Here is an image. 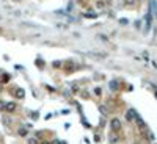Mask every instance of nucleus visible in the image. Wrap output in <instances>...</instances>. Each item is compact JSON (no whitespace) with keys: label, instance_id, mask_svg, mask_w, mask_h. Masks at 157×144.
<instances>
[{"label":"nucleus","instance_id":"423d86ee","mask_svg":"<svg viewBox=\"0 0 157 144\" xmlns=\"http://www.w3.org/2000/svg\"><path fill=\"white\" fill-rule=\"evenodd\" d=\"M19 135H21V136H27V135H28V132H27L25 129H19Z\"/></svg>","mask_w":157,"mask_h":144},{"label":"nucleus","instance_id":"39448f33","mask_svg":"<svg viewBox=\"0 0 157 144\" xmlns=\"http://www.w3.org/2000/svg\"><path fill=\"white\" fill-rule=\"evenodd\" d=\"M151 13H148L146 14V30H149V27H151Z\"/></svg>","mask_w":157,"mask_h":144},{"label":"nucleus","instance_id":"f8f14e48","mask_svg":"<svg viewBox=\"0 0 157 144\" xmlns=\"http://www.w3.org/2000/svg\"><path fill=\"white\" fill-rule=\"evenodd\" d=\"M36 64H38V66H43L44 63H43V61H41V60H36Z\"/></svg>","mask_w":157,"mask_h":144},{"label":"nucleus","instance_id":"4468645a","mask_svg":"<svg viewBox=\"0 0 157 144\" xmlns=\"http://www.w3.org/2000/svg\"><path fill=\"white\" fill-rule=\"evenodd\" d=\"M0 89H2V85H0Z\"/></svg>","mask_w":157,"mask_h":144},{"label":"nucleus","instance_id":"6e6552de","mask_svg":"<svg viewBox=\"0 0 157 144\" xmlns=\"http://www.w3.org/2000/svg\"><path fill=\"white\" fill-rule=\"evenodd\" d=\"M110 88H112V89H118V83H116V81H112V83H110Z\"/></svg>","mask_w":157,"mask_h":144},{"label":"nucleus","instance_id":"9b49d317","mask_svg":"<svg viewBox=\"0 0 157 144\" xmlns=\"http://www.w3.org/2000/svg\"><path fill=\"white\" fill-rule=\"evenodd\" d=\"M104 5H105L104 2H97V6H99V8H104Z\"/></svg>","mask_w":157,"mask_h":144},{"label":"nucleus","instance_id":"7ed1b4c3","mask_svg":"<svg viewBox=\"0 0 157 144\" xmlns=\"http://www.w3.org/2000/svg\"><path fill=\"white\" fill-rule=\"evenodd\" d=\"M5 110H6V111H10V113H13V111L16 110V105L13 104V102H10V104H6V105H5Z\"/></svg>","mask_w":157,"mask_h":144},{"label":"nucleus","instance_id":"1a4fd4ad","mask_svg":"<svg viewBox=\"0 0 157 144\" xmlns=\"http://www.w3.org/2000/svg\"><path fill=\"white\" fill-rule=\"evenodd\" d=\"M137 0H126V5H135Z\"/></svg>","mask_w":157,"mask_h":144},{"label":"nucleus","instance_id":"f257e3e1","mask_svg":"<svg viewBox=\"0 0 157 144\" xmlns=\"http://www.w3.org/2000/svg\"><path fill=\"white\" fill-rule=\"evenodd\" d=\"M110 125H112V129H113L115 132H118V130L121 129V122H120V119H112Z\"/></svg>","mask_w":157,"mask_h":144},{"label":"nucleus","instance_id":"9d476101","mask_svg":"<svg viewBox=\"0 0 157 144\" xmlns=\"http://www.w3.org/2000/svg\"><path fill=\"white\" fill-rule=\"evenodd\" d=\"M28 144H38V141H36L35 138H30V139H28Z\"/></svg>","mask_w":157,"mask_h":144},{"label":"nucleus","instance_id":"20e7f679","mask_svg":"<svg viewBox=\"0 0 157 144\" xmlns=\"http://www.w3.org/2000/svg\"><path fill=\"white\" fill-rule=\"evenodd\" d=\"M24 94H25V92H24L22 88H17V89H16V97H17V99H24Z\"/></svg>","mask_w":157,"mask_h":144},{"label":"nucleus","instance_id":"ddd939ff","mask_svg":"<svg viewBox=\"0 0 157 144\" xmlns=\"http://www.w3.org/2000/svg\"><path fill=\"white\" fill-rule=\"evenodd\" d=\"M41 144H50V142H47V141H44V142H41Z\"/></svg>","mask_w":157,"mask_h":144},{"label":"nucleus","instance_id":"0eeeda50","mask_svg":"<svg viewBox=\"0 0 157 144\" xmlns=\"http://www.w3.org/2000/svg\"><path fill=\"white\" fill-rule=\"evenodd\" d=\"M52 66H53V67H60V66H61V61H53Z\"/></svg>","mask_w":157,"mask_h":144},{"label":"nucleus","instance_id":"f03ea898","mask_svg":"<svg viewBox=\"0 0 157 144\" xmlns=\"http://www.w3.org/2000/svg\"><path fill=\"white\" fill-rule=\"evenodd\" d=\"M126 117H127V121H135L137 117H138V114L135 113V110H127V113H126Z\"/></svg>","mask_w":157,"mask_h":144}]
</instances>
